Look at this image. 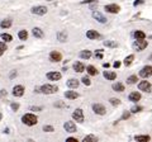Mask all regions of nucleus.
I'll return each instance as SVG.
<instances>
[{"label": "nucleus", "instance_id": "2f4dec72", "mask_svg": "<svg viewBox=\"0 0 152 142\" xmlns=\"http://www.w3.org/2000/svg\"><path fill=\"white\" fill-rule=\"evenodd\" d=\"M137 81H138V79H137V75H131V76L127 79V83L129 84V85H133V84H136Z\"/></svg>", "mask_w": 152, "mask_h": 142}, {"label": "nucleus", "instance_id": "3c124183", "mask_svg": "<svg viewBox=\"0 0 152 142\" xmlns=\"http://www.w3.org/2000/svg\"><path fill=\"white\" fill-rule=\"evenodd\" d=\"M103 66H104V67H105V69H108V67H109V66H110V65H109L108 62H105V64H103Z\"/></svg>", "mask_w": 152, "mask_h": 142}, {"label": "nucleus", "instance_id": "ddd939ff", "mask_svg": "<svg viewBox=\"0 0 152 142\" xmlns=\"http://www.w3.org/2000/svg\"><path fill=\"white\" fill-rule=\"evenodd\" d=\"M24 94V86L23 85H15L13 88V95L14 97H22Z\"/></svg>", "mask_w": 152, "mask_h": 142}, {"label": "nucleus", "instance_id": "1a4fd4ad", "mask_svg": "<svg viewBox=\"0 0 152 142\" xmlns=\"http://www.w3.org/2000/svg\"><path fill=\"white\" fill-rule=\"evenodd\" d=\"M64 128L66 132H69V133H75L76 132V124L72 122V121H67L64 123Z\"/></svg>", "mask_w": 152, "mask_h": 142}, {"label": "nucleus", "instance_id": "c756f323", "mask_svg": "<svg viewBox=\"0 0 152 142\" xmlns=\"http://www.w3.org/2000/svg\"><path fill=\"white\" fill-rule=\"evenodd\" d=\"M134 140L136 141H150L151 137L148 135H140V136H136Z\"/></svg>", "mask_w": 152, "mask_h": 142}, {"label": "nucleus", "instance_id": "6ab92c4d", "mask_svg": "<svg viewBox=\"0 0 152 142\" xmlns=\"http://www.w3.org/2000/svg\"><path fill=\"white\" fill-rule=\"evenodd\" d=\"M72 67H74V70L76 71V72H83V71L85 70V65L83 62H80V61H76Z\"/></svg>", "mask_w": 152, "mask_h": 142}, {"label": "nucleus", "instance_id": "4468645a", "mask_svg": "<svg viewBox=\"0 0 152 142\" xmlns=\"http://www.w3.org/2000/svg\"><path fill=\"white\" fill-rule=\"evenodd\" d=\"M128 99H129L131 102L133 103H137V102H140L141 100V93L140 91H133L129 94V97H128Z\"/></svg>", "mask_w": 152, "mask_h": 142}, {"label": "nucleus", "instance_id": "58836bf2", "mask_svg": "<svg viewBox=\"0 0 152 142\" xmlns=\"http://www.w3.org/2000/svg\"><path fill=\"white\" fill-rule=\"evenodd\" d=\"M43 131H45V132H53L55 128H53L52 126H47V124H45V126H43Z\"/></svg>", "mask_w": 152, "mask_h": 142}, {"label": "nucleus", "instance_id": "5fc2aeb1", "mask_svg": "<svg viewBox=\"0 0 152 142\" xmlns=\"http://www.w3.org/2000/svg\"><path fill=\"white\" fill-rule=\"evenodd\" d=\"M151 60H152V55H151Z\"/></svg>", "mask_w": 152, "mask_h": 142}, {"label": "nucleus", "instance_id": "cd10ccee", "mask_svg": "<svg viewBox=\"0 0 152 142\" xmlns=\"http://www.w3.org/2000/svg\"><path fill=\"white\" fill-rule=\"evenodd\" d=\"M18 37H19V40H22V41H26L28 38V32L26 29H22V31H19L18 33Z\"/></svg>", "mask_w": 152, "mask_h": 142}, {"label": "nucleus", "instance_id": "e433bc0d", "mask_svg": "<svg viewBox=\"0 0 152 142\" xmlns=\"http://www.w3.org/2000/svg\"><path fill=\"white\" fill-rule=\"evenodd\" d=\"M143 108H142L141 105H134V107H132V109H131V112L132 113H138V112H141Z\"/></svg>", "mask_w": 152, "mask_h": 142}, {"label": "nucleus", "instance_id": "393cba45", "mask_svg": "<svg viewBox=\"0 0 152 142\" xmlns=\"http://www.w3.org/2000/svg\"><path fill=\"white\" fill-rule=\"evenodd\" d=\"M57 40H58L60 42H66V40H67V33L66 32H58L57 33Z\"/></svg>", "mask_w": 152, "mask_h": 142}, {"label": "nucleus", "instance_id": "aec40b11", "mask_svg": "<svg viewBox=\"0 0 152 142\" xmlns=\"http://www.w3.org/2000/svg\"><path fill=\"white\" fill-rule=\"evenodd\" d=\"M112 88H113L114 91H118V93H123V91H124V85H123L122 83H115V84H113Z\"/></svg>", "mask_w": 152, "mask_h": 142}, {"label": "nucleus", "instance_id": "864d4df0", "mask_svg": "<svg viewBox=\"0 0 152 142\" xmlns=\"http://www.w3.org/2000/svg\"><path fill=\"white\" fill-rule=\"evenodd\" d=\"M47 1H52V0H47Z\"/></svg>", "mask_w": 152, "mask_h": 142}, {"label": "nucleus", "instance_id": "bb28decb", "mask_svg": "<svg viewBox=\"0 0 152 142\" xmlns=\"http://www.w3.org/2000/svg\"><path fill=\"white\" fill-rule=\"evenodd\" d=\"M133 36H134L136 40H145L146 38L145 32H142V31H136L134 33H133Z\"/></svg>", "mask_w": 152, "mask_h": 142}, {"label": "nucleus", "instance_id": "f03ea898", "mask_svg": "<svg viewBox=\"0 0 152 142\" xmlns=\"http://www.w3.org/2000/svg\"><path fill=\"white\" fill-rule=\"evenodd\" d=\"M147 46H148V42L145 41V40H136L132 45L134 51H143Z\"/></svg>", "mask_w": 152, "mask_h": 142}, {"label": "nucleus", "instance_id": "7c9ffc66", "mask_svg": "<svg viewBox=\"0 0 152 142\" xmlns=\"http://www.w3.org/2000/svg\"><path fill=\"white\" fill-rule=\"evenodd\" d=\"M133 60H134V56H133V55L127 56V57L124 59V65L127 66V67H128V66H131L132 62H133Z\"/></svg>", "mask_w": 152, "mask_h": 142}, {"label": "nucleus", "instance_id": "79ce46f5", "mask_svg": "<svg viewBox=\"0 0 152 142\" xmlns=\"http://www.w3.org/2000/svg\"><path fill=\"white\" fill-rule=\"evenodd\" d=\"M29 111H32V112H41L42 111V107H31Z\"/></svg>", "mask_w": 152, "mask_h": 142}, {"label": "nucleus", "instance_id": "4c0bfd02", "mask_svg": "<svg viewBox=\"0 0 152 142\" xmlns=\"http://www.w3.org/2000/svg\"><path fill=\"white\" fill-rule=\"evenodd\" d=\"M81 81H83L84 85H86V86H89V85L91 84V81H90V79H89L88 76H84V78L81 79Z\"/></svg>", "mask_w": 152, "mask_h": 142}, {"label": "nucleus", "instance_id": "423d86ee", "mask_svg": "<svg viewBox=\"0 0 152 142\" xmlns=\"http://www.w3.org/2000/svg\"><path fill=\"white\" fill-rule=\"evenodd\" d=\"M72 118L76 121V122H79V123H83L84 122V112H83V109H80V108H77L76 111H74V113H72Z\"/></svg>", "mask_w": 152, "mask_h": 142}, {"label": "nucleus", "instance_id": "8fccbe9b", "mask_svg": "<svg viewBox=\"0 0 152 142\" xmlns=\"http://www.w3.org/2000/svg\"><path fill=\"white\" fill-rule=\"evenodd\" d=\"M0 95H1V97L7 95V91H5V90H0Z\"/></svg>", "mask_w": 152, "mask_h": 142}, {"label": "nucleus", "instance_id": "b1692460", "mask_svg": "<svg viewBox=\"0 0 152 142\" xmlns=\"http://www.w3.org/2000/svg\"><path fill=\"white\" fill-rule=\"evenodd\" d=\"M0 27L3 28V29H7V28H10L12 27V20L10 19H4L0 22Z\"/></svg>", "mask_w": 152, "mask_h": 142}, {"label": "nucleus", "instance_id": "f3484780", "mask_svg": "<svg viewBox=\"0 0 152 142\" xmlns=\"http://www.w3.org/2000/svg\"><path fill=\"white\" fill-rule=\"evenodd\" d=\"M66 84H67V86H69L70 89H76V88L79 86L80 81H79L77 79H69V80H67V83H66Z\"/></svg>", "mask_w": 152, "mask_h": 142}, {"label": "nucleus", "instance_id": "412c9836", "mask_svg": "<svg viewBox=\"0 0 152 142\" xmlns=\"http://www.w3.org/2000/svg\"><path fill=\"white\" fill-rule=\"evenodd\" d=\"M65 97L67 99H71V100H74V99H77L79 98V94L76 91H72V90H67L65 93Z\"/></svg>", "mask_w": 152, "mask_h": 142}, {"label": "nucleus", "instance_id": "49530a36", "mask_svg": "<svg viewBox=\"0 0 152 142\" xmlns=\"http://www.w3.org/2000/svg\"><path fill=\"white\" fill-rule=\"evenodd\" d=\"M114 67H115V69H118V67H121V62H119V61H115V62H114Z\"/></svg>", "mask_w": 152, "mask_h": 142}, {"label": "nucleus", "instance_id": "5701e85b", "mask_svg": "<svg viewBox=\"0 0 152 142\" xmlns=\"http://www.w3.org/2000/svg\"><path fill=\"white\" fill-rule=\"evenodd\" d=\"M80 57L84 59V60H89L90 57H91V51H89V50H84L80 52Z\"/></svg>", "mask_w": 152, "mask_h": 142}, {"label": "nucleus", "instance_id": "f257e3e1", "mask_svg": "<svg viewBox=\"0 0 152 142\" xmlns=\"http://www.w3.org/2000/svg\"><path fill=\"white\" fill-rule=\"evenodd\" d=\"M22 122L24 123L26 126L32 127V126H34L38 123V118H37V116L32 114V113H27V114H24L22 117Z\"/></svg>", "mask_w": 152, "mask_h": 142}, {"label": "nucleus", "instance_id": "ea45409f", "mask_svg": "<svg viewBox=\"0 0 152 142\" xmlns=\"http://www.w3.org/2000/svg\"><path fill=\"white\" fill-rule=\"evenodd\" d=\"M95 57L96 59H103V50H98L95 52Z\"/></svg>", "mask_w": 152, "mask_h": 142}, {"label": "nucleus", "instance_id": "c9c22d12", "mask_svg": "<svg viewBox=\"0 0 152 142\" xmlns=\"http://www.w3.org/2000/svg\"><path fill=\"white\" fill-rule=\"evenodd\" d=\"M109 102H110V104H112V105H114V107H117V105H119V104H121L119 99H115V98H110V99H109Z\"/></svg>", "mask_w": 152, "mask_h": 142}, {"label": "nucleus", "instance_id": "f704fd0d", "mask_svg": "<svg viewBox=\"0 0 152 142\" xmlns=\"http://www.w3.org/2000/svg\"><path fill=\"white\" fill-rule=\"evenodd\" d=\"M7 50H8L7 45L4 43V42H0V56H3V55H4V52H5Z\"/></svg>", "mask_w": 152, "mask_h": 142}, {"label": "nucleus", "instance_id": "2eb2a0df", "mask_svg": "<svg viewBox=\"0 0 152 142\" xmlns=\"http://www.w3.org/2000/svg\"><path fill=\"white\" fill-rule=\"evenodd\" d=\"M93 18H94V19H96L99 23H107V18L104 17L102 13H99V12H94L93 13Z\"/></svg>", "mask_w": 152, "mask_h": 142}, {"label": "nucleus", "instance_id": "0eeeda50", "mask_svg": "<svg viewBox=\"0 0 152 142\" xmlns=\"http://www.w3.org/2000/svg\"><path fill=\"white\" fill-rule=\"evenodd\" d=\"M93 111H94V113H96V114H99V116H104L107 113L104 105H103V104H99V103L93 104Z\"/></svg>", "mask_w": 152, "mask_h": 142}, {"label": "nucleus", "instance_id": "f8f14e48", "mask_svg": "<svg viewBox=\"0 0 152 142\" xmlns=\"http://www.w3.org/2000/svg\"><path fill=\"white\" fill-rule=\"evenodd\" d=\"M47 79L51 80V81H58L61 79V74L58 71H51V72L47 74Z\"/></svg>", "mask_w": 152, "mask_h": 142}, {"label": "nucleus", "instance_id": "20e7f679", "mask_svg": "<svg viewBox=\"0 0 152 142\" xmlns=\"http://www.w3.org/2000/svg\"><path fill=\"white\" fill-rule=\"evenodd\" d=\"M138 75H140L142 79H147V78L152 76V66H151V65H146L145 67H142V69L140 70Z\"/></svg>", "mask_w": 152, "mask_h": 142}, {"label": "nucleus", "instance_id": "dca6fc26", "mask_svg": "<svg viewBox=\"0 0 152 142\" xmlns=\"http://www.w3.org/2000/svg\"><path fill=\"white\" fill-rule=\"evenodd\" d=\"M86 37L89 40H98L99 37H100V34L96 32V31H94V29H90L86 32Z\"/></svg>", "mask_w": 152, "mask_h": 142}, {"label": "nucleus", "instance_id": "603ef678", "mask_svg": "<svg viewBox=\"0 0 152 142\" xmlns=\"http://www.w3.org/2000/svg\"><path fill=\"white\" fill-rule=\"evenodd\" d=\"M1 118H3V116H1V113H0V121H1Z\"/></svg>", "mask_w": 152, "mask_h": 142}, {"label": "nucleus", "instance_id": "473e14b6", "mask_svg": "<svg viewBox=\"0 0 152 142\" xmlns=\"http://www.w3.org/2000/svg\"><path fill=\"white\" fill-rule=\"evenodd\" d=\"M96 141H98V137L93 136V135H89L84 138V142H96Z\"/></svg>", "mask_w": 152, "mask_h": 142}, {"label": "nucleus", "instance_id": "c85d7f7f", "mask_svg": "<svg viewBox=\"0 0 152 142\" xmlns=\"http://www.w3.org/2000/svg\"><path fill=\"white\" fill-rule=\"evenodd\" d=\"M86 71H88V74H89V75H91V76H95V75H98V71H96V69H95L93 65L88 66V67H86Z\"/></svg>", "mask_w": 152, "mask_h": 142}, {"label": "nucleus", "instance_id": "9b49d317", "mask_svg": "<svg viewBox=\"0 0 152 142\" xmlns=\"http://www.w3.org/2000/svg\"><path fill=\"white\" fill-rule=\"evenodd\" d=\"M62 60V55L58 51H52L50 53V61L51 62H60Z\"/></svg>", "mask_w": 152, "mask_h": 142}, {"label": "nucleus", "instance_id": "a211bd4d", "mask_svg": "<svg viewBox=\"0 0 152 142\" xmlns=\"http://www.w3.org/2000/svg\"><path fill=\"white\" fill-rule=\"evenodd\" d=\"M32 34L36 38H42V37L45 36V33H43V31H42L41 28L36 27V28H33V29H32Z\"/></svg>", "mask_w": 152, "mask_h": 142}, {"label": "nucleus", "instance_id": "de8ad7c7", "mask_svg": "<svg viewBox=\"0 0 152 142\" xmlns=\"http://www.w3.org/2000/svg\"><path fill=\"white\" fill-rule=\"evenodd\" d=\"M15 76H17V71H12V72H10V79L15 78Z\"/></svg>", "mask_w": 152, "mask_h": 142}, {"label": "nucleus", "instance_id": "a18cd8bd", "mask_svg": "<svg viewBox=\"0 0 152 142\" xmlns=\"http://www.w3.org/2000/svg\"><path fill=\"white\" fill-rule=\"evenodd\" d=\"M98 0H83L81 4H90V3H96Z\"/></svg>", "mask_w": 152, "mask_h": 142}, {"label": "nucleus", "instance_id": "37998d69", "mask_svg": "<svg viewBox=\"0 0 152 142\" xmlns=\"http://www.w3.org/2000/svg\"><path fill=\"white\" fill-rule=\"evenodd\" d=\"M129 117H131V112H124L122 116V119H128Z\"/></svg>", "mask_w": 152, "mask_h": 142}, {"label": "nucleus", "instance_id": "6e6552de", "mask_svg": "<svg viewBox=\"0 0 152 142\" xmlns=\"http://www.w3.org/2000/svg\"><path fill=\"white\" fill-rule=\"evenodd\" d=\"M138 89L141 91H146V93H150L151 89H152V85L150 81H146V80H143V81L138 83Z\"/></svg>", "mask_w": 152, "mask_h": 142}, {"label": "nucleus", "instance_id": "c03bdc74", "mask_svg": "<svg viewBox=\"0 0 152 142\" xmlns=\"http://www.w3.org/2000/svg\"><path fill=\"white\" fill-rule=\"evenodd\" d=\"M141 4H145V0H136V1L133 3V5L137 7V5H141Z\"/></svg>", "mask_w": 152, "mask_h": 142}, {"label": "nucleus", "instance_id": "a878e982", "mask_svg": "<svg viewBox=\"0 0 152 142\" xmlns=\"http://www.w3.org/2000/svg\"><path fill=\"white\" fill-rule=\"evenodd\" d=\"M104 46H105V47H110V48H115V47H118V43L115 41L108 40V41H104Z\"/></svg>", "mask_w": 152, "mask_h": 142}, {"label": "nucleus", "instance_id": "9d476101", "mask_svg": "<svg viewBox=\"0 0 152 142\" xmlns=\"http://www.w3.org/2000/svg\"><path fill=\"white\" fill-rule=\"evenodd\" d=\"M104 9H105V10H107L108 13L117 14V13H119L121 7H119V5H117V4H108V5L104 7Z\"/></svg>", "mask_w": 152, "mask_h": 142}, {"label": "nucleus", "instance_id": "39448f33", "mask_svg": "<svg viewBox=\"0 0 152 142\" xmlns=\"http://www.w3.org/2000/svg\"><path fill=\"white\" fill-rule=\"evenodd\" d=\"M31 13L34 14V15H45L47 14V8L43 5H37V7H33L31 9Z\"/></svg>", "mask_w": 152, "mask_h": 142}, {"label": "nucleus", "instance_id": "4be33fe9", "mask_svg": "<svg viewBox=\"0 0 152 142\" xmlns=\"http://www.w3.org/2000/svg\"><path fill=\"white\" fill-rule=\"evenodd\" d=\"M104 78L108 79V80H114L117 78V74L115 72H113V71H104Z\"/></svg>", "mask_w": 152, "mask_h": 142}, {"label": "nucleus", "instance_id": "7ed1b4c3", "mask_svg": "<svg viewBox=\"0 0 152 142\" xmlns=\"http://www.w3.org/2000/svg\"><path fill=\"white\" fill-rule=\"evenodd\" d=\"M39 89H41V93H43V94H53V93H56L57 90H58V88H57L56 85H51V84L42 85Z\"/></svg>", "mask_w": 152, "mask_h": 142}, {"label": "nucleus", "instance_id": "a19ab883", "mask_svg": "<svg viewBox=\"0 0 152 142\" xmlns=\"http://www.w3.org/2000/svg\"><path fill=\"white\" fill-rule=\"evenodd\" d=\"M10 108H12L14 112H17V111L19 109V104H18V103H12V104H10Z\"/></svg>", "mask_w": 152, "mask_h": 142}, {"label": "nucleus", "instance_id": "72a5a7b5", "mask_svg": "<svg viewBox=\"0 0 152 142\" xmlns=\"http://www.w3.org/2000/svg\"><path fill=\"white\" fill-rule=\"evenodd\" d=\"M1 40L3 41H5V42H12L13 41V37L10 34H8V33H1Z\"/></svg>", "mask_w": 152, "mask_h": 142}, {"label": "nucleus", "instance_id": "09e8293b", "mask_svg": "<svg viewBox=\"0 0 152 142\" xmlns=\"http://www.w3.org/2000/svg\"><path fill=\"white\" fill-rule=\"evenodd\" d=\"M66 141H75V142H77V140L74 138V137H69V138H66Z\"/></svg>", "mask_w": 152, "mask_h": 142}]
</instances>
